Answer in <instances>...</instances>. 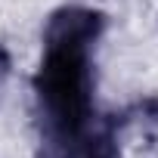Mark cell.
<instances>
[{"instance_id":"6da1fadb","label":"cell","mask_w":158,"mask_h":158,"mask_svg":"<svg viewBox=\"0 0 158 158\" xmlns=\"http://www.w3.org/2000/svg\"><path fill=\"white\" fill-rule=\"evenodd\" d=\"M102 31V16L93 10H59L44 34V62L34 90L50 133L59 143L81 136L93 121V74L90 47Z\"/></svg>"},{"instance_id":"7a4b0ae2","label":"cell","mask_w":158,"mask_h":158,"mask_svg":"<svg viewBox=\"0 0 158 158\" xmlns=\"http://www.w3.org/2000/svg\"><path fill=\"white\" fill-rule=\"evenodd\" d=\"M6 65H10V62H6V53L0 50V81H3V77H6Z\"/></svg>"}]
</instances>
